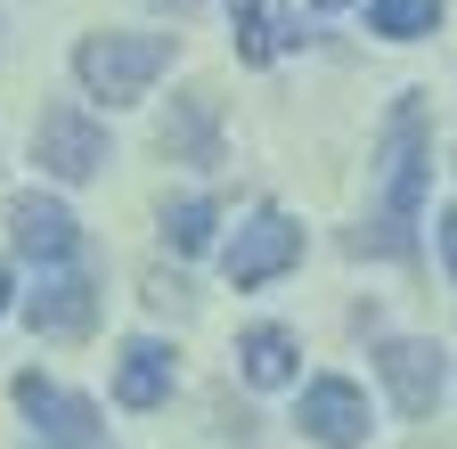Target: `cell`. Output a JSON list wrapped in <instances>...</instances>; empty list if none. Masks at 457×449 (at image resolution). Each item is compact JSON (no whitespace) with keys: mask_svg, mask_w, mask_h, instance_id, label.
I'll return each instance as SVG.
<instances>
[{"mask_svg":"<svg viewBox=\"0 0 457 449\" xmlns=\"http://www.w3.org/2000/svg\"><path fill=\"white\" fill-rule=\"evenodd\" d=\"M228 25H237V58L245 66H270L286 41H295V25H278L262 0H228Z\"/></svg>","mask_w":457,"mask_h":449,"instance_id":"4fadbf2b","label":"cell"},{"mask_svg":"<svg viewBox=\"0 0 457 449\" xmlns=\"http://www.w3.org/2000/svg\"><path fill=\"white\" fill-rule=\"evenodd\" d=\"M433 237H441V262H449V278H457V204L433 220Z\"/></svg>","mask_w":457,"mask_h":449,"instance_id":"e0dca14e","label":"cell"},{"mask_svg":"<svg viewBox=\"0 0 457 449\" xmlns=\"http://www.w3.org/2000/svg\"><path fill=\"white\" fill-rule=\"evenodd\" d=\"M212 229H220V204H212V196H180V204H163V237H171V254H204Z\"/></svg>","mask_w":457,"mask_h":449,"instance_id":"9a60e30c","label":"cell"},{"mask_svg":"<svg viewBox=\"0 0 457 449\" xmlns=\"http://www.w3.org/2000/svg\"><path fill=\"white\" fill-rule=\"evenodd\" d=\"M303 262V229L286 220L278 204H262L245 229H237V245L220 254V270H228V287H270V278H286Z\"/></svg>","mask_w":457,"mask_h":449,"instance_id":"5b68a950","label":"cell"},{"mask_svg":"<svg viewBox=\"0 0 457 449\" xmlns=\"http://www.w3.org/2000/svg\"><path fill=\"white\" fill-rule=\"evenodd\" d=\"M237 368H245V384L278 392V384H295V368H303V344H295L286 327H245V335H237Z\"/></svg>","mask_w":457,"mask_h":449,"instance_id":"7c38bea8","label":"cell"},{"mask_svg":"<svg viewBox=\"0 0 457 449\" xmlns=\"http://www.w3.org/2000/svg\"><path fill=\"white\" fill-rule=\"evenodd\" d=\"M295 425H303L319 449H360V441H368V392H360L352 376H311Z\"/></svg>","mask_w":457,"mask_h":449,"instance_id":"9c48e42d","label":"cell"},{"mask_svg":"<svg viewBox=\"0 0 457 449\" xmlns=\"http://www.w3.org/2000/svg\"><path fill=\"white\" fill-rule=\"evenodd\" d=\"M147 303L155 311H188V287H180V278H163V270H147Z\"/></svg>","mask_w":457,"mask_h":449,"instance_id":"2e32d148","label":"cell"},{"mask_svg":"<svg viewBox=\"0 0 457 449\" xmlns=\"http://www.w3.org/2000/svg\"><path fill=\"white\" fill-rule=\"evenodd\" d=\"M171 344H155V335H131L123 360H114V401L123 409H163L171 401Z\"/></svg>","mask_w":457,"mask_h":449,"instance_id":"8fae6325","label":"cell"},{"mask_svg":"<svg viewBox=\"0 0 457 449\" xmlns=\"http://www.w3.org/2000/svg\"><path fill=\"white\" fill-rule=\"evenodd\" d=\"M33 163L49 180H98L106 163H114V147H106V123H90L82 106H41V123H33Z\"/></svg>","mask_w":457,"mask_h":449,"instance_id":"7a4b0ae2","label":"cell"},{"mask_svg":"<svg viewBox=\"0 0 457 449\" xmlns=\"http://www.w3.org/2000/svg\"><path fill=\"white\" fill-rule=\"evenodd\" d=\"M155 147L171 163H220V98L212 90H180L171 115H163V131H155Z\"/></svg>","mask_w":457,"mask_h":449,"instance_id":"30bf717a","label":"cell"},{"mask_svg":"<svg viewBox=\"0 0 457 449\" xmlns=\"http://www.w3.org/2000/svg\"><path fill=\"white\" fill-rule=\"evenodd\" d=\"M9 245H17L25 262L57 270V262H74V254H82V229H74V212L57 204V196L17 188V196H9Z\"/></svg>","mask_w":457,"mask_h":449,"instance_id":"ba28073f","label":"cell"},{"mask_svg":"<svg viewBox=\"0 0 457 449\" xmlns=\"http://www.w3.org/2000/svg\"><path fill=\"white\" fill-rule=\"evenodd\" d=\"M441 25V0H368V33L384 41H425Z\"/></svg>","mask_w":457,"mask_h":449,"instance_id":"5bb4252c","label":"cell"},{"mask_svg":"<svg viewBox=\"0 0 457 449\" xmlns=\"http://www.w3.org/2000/svg\"><path fill=\"white\" fill-rule=\"evenodd\" d=\"M311 9H327V17H335V9H352V0H311Z\"/></svg>","mask_w":457,"mask_h":449,"instance_id":"d6986e66","label":"cell"},{"mask_svg":"<svg viewBox=\"0 0 457 449\" xmlns=\"http://www.w3.org/2000/svg\"><path fill=\"white\" fill-rule=\"evenodd\" d=\"M376 376H384V392L400 401V417H433L441 409V384H449L441 344H425V335H392V344L376 352Z\"/></svg>","mask_w":457,"mask_h":449,"instance_id":"52a82bcc","label":"cell"},{"mask_svg":"<svg viewBox=\"0 0 457 449\" xmlns=\"http://www.w3.org/2000/svg\"><path fill=\"white\" fill-rule=\"evenodd\" d=\"M180 58V33H82L74 49V82L106 106H131L155 90V74Z\"/></svg>","mask_w":457,"mask_h":449,"instance_id":"6da1fadb","label":"cell"},{"mask_svg":"<svg viewBox=\"0 0 457 449\" xmlns=\"http://www.w3.org/2000/svg\"><path fill=\"white\" fill-rule=\"evenodd\" d=\"M17 303V278H9V262H0V311H9Z\"/></svg>","mask_w":457,"mask_h":449,"instance_id":"ac0fdd59","label":"cell"},{"mask_svg":"<svg viewBox=\"0 0 457 449\" xmlns=\"http://www.w3.org/2000/svg\"><path fill=\"white\" fill-rule=\"evenodd\" d=\"M25 327L49 335V344H74V335H90V327H98V278L74 270V262H57V270L41 278V295L25 303Z\"/></svg>","mask_w":457,"mask_h":449,"instance_id":"8992f818","label":"cell"},{"mask_svg":"<svg viewBox=\"0 0 457 449\" xmlns=\"http://www.w3.org/2000/svg\"><path fill=\"white\" fill-rule=\"evenodd\" d=\"M17 409L33 417V449H98V401L57 392L41 368L17 376Z\"/></svg>","mask_w":457,"mask_h":449,"instance_id":"277c9868","label":"cell"},{"mask_svg":"<svg viewBox=\"0 0 457 449\" xmlns=\"http://www.w3.org/2000/svg\"><path fill=\"white\" fill-rule=\"evenodd\" d=\"M384 212H392V237L417 220V204H425V106L417 98H400L392 106V123H384ZM409 245V237H400Z\"/></svg>","mask_w":457,"mask_h":449,"instance_id":"3957f363","label":"cell"},{"mask_svg":"<svg viewBox=\"0 0 457 449\" xmlns=\"http://www.w3.org/2000/svg\"><path fill=\"white\" fill-rule=\"evenodd\" d=\"M163 9H196V0H163Z\"/></svg>","mask_w":457,"mask_h":449,"instance_id":"ffe728a7","label":"cell"}]
</instances>
